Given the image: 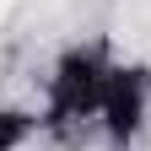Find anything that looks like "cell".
I'll use <instances>...</instances> for the list:
<instances>
[{
	"mask_svg": "<svg viewBox=\"0 0 151 151\" xmlns=\"http://www.w3.org/2000/svg\"><path fill=\"white\" fill-rule=\"evenodd\" d=\"M119 60L103 43H76L54 60L49 81H43V135L60 146H92L103 140V103H108V81Z\"/></svg>",
	"mask_w": 151,
	"mask_h": 151,
	"instance_id": "obj_1",
	"label": "cell"
},
{
	"mask_svg": "<svg viewBox=\"0 0 151 151\" xmlns=\"http://www.w3.org/2000/svg\"><path fill=\"white\" fill-rule=\"evenodd\" d=\"M146 124H151V70L119 60L103 103V146H135Z\"/></svg>",
	"mask_w": 151,
	"mask_h": 151,
	"instance_id": "obj_2",
	"label": "cell"
},
{
	"mask_svg": "<svg viewBox=\"0 0 151 151\" xmlns=\"http://www.w3.org/2000/svg\"><path fill=\"white\" fill-rule=\"evenodd\" d=\"M43 135V113L22 103H0V151H27Z\"/></svg>",
	"mask_w": 151,
	"mask_h": 151,
	"instance_id": "obj_3",
	"label": "cell"
}]
</instances>
